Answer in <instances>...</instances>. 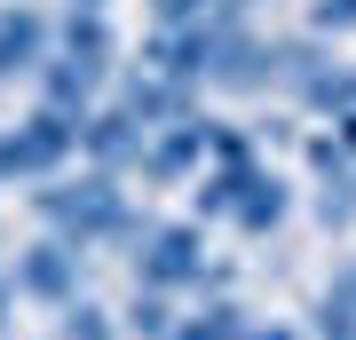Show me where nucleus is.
I'll use <instances>...</instances> for the list:
<instances>
[{"mask_svg": "<svg viewBox=\"0 0 356 340\" xmlns=\"http://www.w3.org/2000/svg\"><path fill=\"white\" fill-rule=\"evenodd\" d=\"M309 175H317V182H341L348 175V151L332 135H309Z\"/></svg>", "mask_w": 356, "mask_h": 340, "instance_id": "17", "label": "nucleus"}, {"mask_svg": "<svg viewBox=\"0 0 356 340\" xmlns=\"http://www.w3.org/2000/svg\"><path fill=\"white\" fill-rule=\"evenodd\" d=\"M24 301H48V309H64V301H79V253L64 245V238H40V245H24L16 253V277H8Z\"/></svg>", "mask_w": 356, "mask_h": 340, "instance_id": "5", "label": "nucleus"}, {"mask_svg": "<svg viewBox=\"0 0 356 340\" xmlns=\"http://www.w3.org/2000/svg\"><path fill=\"white\" fill-rule=\"evenodd\" d=\"M309 32H356V0H309Z\"/></svg>", "mask_w": 356, "mask_h": 340, "instance_id": "16", "label": "nucleus"}, {"mask_svg": "<svg viewBox=\"0 0 356 340\" xmlns=\"http://www.w3.org/2000/svg\"><path fill=\"white\" fill-rule=\"evenodd\" d=\"M143 182H182V175H206V119H175L159 127V135H143Z\"/></svg>", "mask_w": 356, "mask_h": 340, "instance_id": "6", "label": "nucleus"}, {"mask_svg": "<svg viewBox=\"0 0 356 340\" xmlns=\"http://www.w3.org/2000/svg\"><path fill=\"white\" fill-rule=\"evenodd\" d=\"M332 143H341V151L356 159V111H341V119H332Z\"/></svg>", "mask_w": 356, "mask_h": 340, "instance_id": "18", "label": "nucleus"}, {"mask_svg": "<svg viewBox=\"0 0 356 340\" xmlns=\"http://www.w3.org/2000/svg\"><path fill=\"white\" fill-rule=\"evenodd\" d=\"M317 340H356V261L325 285V301H317Z\"/></svg>", "mask_w": 356, "mask_h": 340, "instance_id": "12", "label": "nucleus"}, {"mask_svg": "<svg viewBox=\"0 0 356 340\" xmlns=\"http://www.w3.org/2000/svg\"><path fill=\"white\" fill-rule=\"evenodd\" d=\"M8 293H16V285H8V277H0V325H8Z\"/></svg>", "mask_w": 356, "mask_h": 340, "instance_id": "20", "label": "nucleus"}, {"mask_svg": "<svg viewBox=\"0 0 356 340\" xmlns=\"http://www.w3.org/2000/svg\"><path fill=\"white\" fill-rule=\"evenodd\" d=\"M135 285L143 293H182V285H229V269L206 261V238L198 222H135Z\"/></svg>", "mask_w": 356, "mask_h": 340, "instance_id": "3", "label": "nucleus"}, {"mask_svg": "<svg viewBox=\"0 0 356 340\" xmlns=\"http://www.w3.org/2000/svg\"><path fill=\"white\" fill-rule=\"evenodd\" d=\"M56 332H64V340H119V325H111V309H103V301H64Z\"/></svg>", "mask_w": 356, "mask_h": 340, "instance_id": "13", "label": "nucleus"}, {"mask_svg": "<svg viewBox=\"0 0 356 340\" xmlns=\"http://www.w3.org/2000/svg\"><path fill=\"white\" fill-rule=\"evenodd\" d=\"M191 206H198V222H238L245 238H269V229L293 214V190L269 175L261 159H238V166H206Z\"/></svg>", "mask_w": 356, "mask_h": 340, "instance_id": "2", "label": "nucleus"}, {"mask_svg": "<svg viewBox=\"0 0 356 340\" xmlns=\"http://www.w3.org/2000/svg\"><path fill=\"white\" fill-rule=\"evenodd\" d=\"M72 8H103V0H72Z\"/></svg>", "mask_w": 356, "mask_h": 340, "instance_id": "21", "label": "nucleus"}, {"mask_svg": "<svg viewBox=\"0 0 356 340\" xmlns=\"http://www.w3.org/2000/svg\"><path fill=\"white\" fill-rule=\"evenodd\" d=\"M222 0H151V16H159V32H182V24H206Z\"/></svg>", "mask_w": 356, "mask_h": 340, "instance_id": "15", "label": "nucleus"}, {"mask_svg": "<svg viewBox=\"0 0 356 340\" xmlns=\"http://www.w3.org/2000/svg\"><path fill=\"white\" fill-rule=\"evenodd\" d=\"M127 332H143V340H166V332H175L166 293H135V301H127Z\"/></svg>", "mask_w": 356, "mask_h": 340, "instance_id": "14", "label": "nucleus"}, {"mask_svg": "<svg viewBox=\"0 0 356 340\" xmlns=\"http://www.w3.org/2000/svg\"><path fill=\"white\" fill-rule=\"evenodd\" d=\"M79 151V119H64V111H32L24 127H8L0 135V182H32V175H56Z\"/></svg>", "mask_w": 356, "mask_h": 340, "instance_id": "4", "label": "nucleus"}, {"mask_svg": "<svg viewBox=\"0 0 356 340\" xmlns=\"http://www.w3.org/2000/svg\"><path fill=\"white\" fill-rule=\"evenodd\" d=\"M79 151H88L95 175H119V166H135V159H143V127L119 111V103H103V111L79 119Z\"/></svg>", "mask_w": 356, "mask_h": 340, "instance_id": "8", "label": "nucleus"}, {"mask_svg": "<svg viewBox=\"0 0 356 340\" xmlns=\"http://www.w3.org/2000/svg\"><path fill=\"white\" fill-rule=\"evenodd\" d=\"M245 325H254V316H245L238 301H206L198 316H175L166 340H245Z\"/></svg>", "mask_w": 356, "mask_h": 340, "instance_id": "11", "label": "nucleus"}, {"mask_svg": "<svg viewBox=\"0 0 356 340\" xmlns=\"http://www.w3.org/2000/svg\"><path fill=\"white\" fill-rule=\"evenodd\" d=\"M119 111H127L143 135H159V127L191 119V88H175V79H159V72H127V88H119Z\"/></svg>", "mask_w": 356, "mask_h": 340, "instance_id": "9", "label": "nucleus"}, {"mask_svg": "<svg viewBox=\"0 0 356 340\" xmlns=\"http://www.w3.org/2000/svg\"><path fill=\"white\" fill-rule=\"evenodd\" d=\"M56 56L79 63L88 79L111 72V24H103V8H72V16H64V32H56Z\"/></svg>", "mask_w": 356, "mask_h": 340, "instance_id": "10", "label": "nucleus"}, {"mask_svg": "<svg viewBox=\"0 0 356 340\" xmlns=\"http://www.w3.org/2000/svg\"><path fill=\"white\" fill-rule=\"evenodd\" d=\"M32 206H40V222L56 229L72 253L79 245H103V238H135V214H127V190H119V175H64V182H48V190H32Z\"/></svg>", "mask_w": 356, "mask_h": 340, "instance_id": "1", "label": "nucleus"}, {"mask_svg": "<svg viewBox=\"0 0 356 340\" xmlns=\"http://www.w3.org/2000/svg\"><path fill=\"white\" fill-rule=\"evenodd\" d=\"M56 56V32L40 8H0V79H40V63Z\"/></svg>", "mask_w": 356, "mask_h": 340, "instance_id": "7", "label": "nucleus"}, {"mask_svg": "<svg viewBox=\"0 0 356 340\" xmlns=\"http://www.w3.org/2000/svg\"><path fill=\"white\" fill-rule=\"evenodd\" d=\"M245 340H301L293 325H245Z\"/></svg>", "mask_w": 356, "mask_h": 340, "instance_id": "19", "label": "nucleus"}]
</instances>
